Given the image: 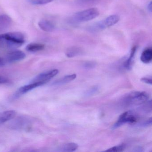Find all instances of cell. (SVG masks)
<instances>
[{"label": "cell", "instance_id": "1", "mask_svg": "<svg viewBox=\"0 0 152 152\" xmlns=\"http://www.w3.org/2000/svg\"><path fill=\"white\" fill-rule=\"evenodd\" d=\"M25 42L24 35L18 32L0 34V48L15 49L21 47Z\"/></svg>", "mask_w": 152, "mask_h": 152}, {"label": "cell", "instance_id": "13", "mask_svg": "<svg viewBox=\"0 0 152 152\" xmlns=\"http://www.w3.org/2000/svg\"><path fill=\"white\" fill-rule=\"evenodd\" d=\"M75 74H72L71 75H66L64 77H62L58 80H57L53 83V85H61L68 83L74 80L76 78Z\"/></svg>", "mask_w": 152, "mask_h": 152}, {"label": "cell", "instance_id": "15", "mask_svg": "<svg viewBox=\"0 0 152 152\" xmlns=\"http://www.w3.org/2000/svg\"><path fill=\"white\" fill-rule=\"evenodd\" d=\"M44 45L39 43H31L26 47L27 51L31 52H36L44 49Z\"/></svg>", "mask_w": 152, "mask_h": 152}, {"label": "cell", "instance_id": "22", "mask_svg": "<svg viewBox=\"0 0 152 152\" xmlns=\"http://www.w3.org/2000/svg\"><path fill=\"white\" fill-rule=\"evenodd\" d=\"M152 124V118H150L140 124V127H148Z\"/></svg>", "mask_w": 152, "mask_h": 152}, {"label": "cell", "instance_id": "26", "mask_svg": "<svg viewBox=\"0 0 152 152\" xmlns=\"http://www.w3.org/2000/svg\"><path fill=\"white\" fill-rule=\"evenodd\" d=\"M95 66V64L92 63H86L84 65V67L88 68H91L92 67H94Z\"/></svg>", "mask_w": 152, "mask_h": 152}, {"label": "cell", "instance_id": "14", "mask_svg": "<svg viewBox=\"0 0 152 152\" xmlns=\"http://www.w3.org/2000/svg\"><path fill=\"white\" fill-rule=\"evenodd\" d=\"M152 59V50L151 48H148L145 50L141 54L140 60L144 64L150 63Z\"/></svg>", "mask_w": 152, "mask_h": 152}, {"label": "cell", "instance_id": "11", "mask_svg": "<svg viewBox=\"0 0 152 152\" xmlns=\"http://www.w3.org/2000/svg\"><path fill=\"white\" fill-rule=\"evenodd\" d=\"M39 27L41 30L45 32H51L53 31L55 29V26L54 24L48 20H41L39 23Z\"/></svg>", "mask_w": 152, "mask_h": 152}, {"label": "cell", "instance_id": "2", "mask_svg": "<svg viewBox=\"0 0 152 152\" xmlns=\"http://www.w3.org/2000/svg\"><path fill=\"white\" fill-rule=\"evenodd\" d=\"M149 98L148 94L145 91H133L125 95L122 102L126 105H135L143 104Z\"/></svg>", "mask_w": 152, "mask_h": 152}, {"label": "cell", "instance_id": "20", "mask_svg": "<svg viewBox=\"0 0 152 152\" xmlns=\"http://www.w3.org/2000/svg\"><path fill=\"white\" fill-rule=\"evenodd\" d=\"M99 0H78L77 3L83 6H88L95 4L98 2Z\"/></svg>", "mask_w": 152, "mask_h": 152}, {"label": "cell", "instance_id": "18", "mask_svg": "<svg viewBox=\"0 0 152 152\" xmlns=\"http://www.w3.org/2000/svg\"><path fill=\"white\" fill-rule=\"evenodd\" d=\"M80 50L77 48H72L69 49L66 52V56L68 57L72 58L75 56L80 54Z\"/></svg>", "mask_w": 152, "mask_h": 152}, {"label": "cell", "instance_id": "17", "mask_svg": "<svg viewBox=\"0 0 152 152\" xmlns=\"http://www.w3.org/2000/svg\"><path fill=\"white\" fill-rule=\"evenodd\" d=\"M78 145L75 143H69L64 144L61 147V152H73L78 148Z\"/></svg>", "mask_w": 152, "mask_h": 152}, {"label": "cell", "instance_id": "5", "mask_svg": "<svg viewBox=\"0 0 152 152\" xmlns=\"http://www.w3.org/2000/svg\"><path fill=\"white\" fill-rule=\"evenodd\" d=\"M120 20L117 15H112L104 20L99 22L95 26V30H104L116 24Z\"/></svg>", "mask_w": 152, "mask_h": 152}, {"label": "cell", "instance_id": "23", "mask_svg": "<svg viewBox=\"0 0 152 152\" xmlns=\"http://www.w3.org/2000/svg\"><path fill=\"white\" fill-rule=\"evenodd\" d=\"M10 82L9 80L6 77L0 75V84H6Z\"/></svg>", "mask_w": 152, "mask_h": 152}, {"label": "cell", "instance_id": "12", "mask_svg": "<svg viewBox=\"0 0 152 152\" xmlns=\"http://www.w3.org/2000/svg\"><path fill=\"white\" fill-rule=\"evenodd\" d=\"M16 112L15 110H8L0 113V124H3L12 120L15 116Z\"/></svg>", "mask_w": 152, "mask_h": 152}, {"label": "cell", "instance_id": "8", "mask_svg": "<svg viewBox=\"0 0 152 152\" xmlns=\"http://www.w3.org/2000/svg\"><path fill=\"white\" fill-rule=\"evenodd\" d=\"M45 83L42 82H31L30 84L28 85H25L23 86L18 89V90L16 92V97H18L21 95H23L29 91H31L32 90L39 87V86H42V85L45 84Z\"/></svg>", "mask_w": 152, "mask_h": 152}, {"label": "cell", "instance_id": "27", "mask_svg": "<svg viewBox=\"0 0 152 152\" xmlns=\"http://www.w3.org/2000/svg\"><path fill=\"white\" fill-rule=\"evenodd\" d=\"M6 63L5 59L3 58L0 57V67H2L6 64Z\"/></svg>", "mask_w": 152, "mask_h": 152}, {"label": "cell", "instance_id": "19", "mask_svg": "<svg viewBox=\"0 0 152 152\" xmlns=\"http://www.w3.org/2000/svg\"><path fill=\"white\" fill-rule=\"evenodd\" d=\"M125 145L121 144L115 146L106 150V152H122L124 151L125 148Z\"/></svg>", "mask_w": 152, "mask_h": 152}, {"label": "cell", "instance_id": "7", "mask_svg": "<svg viewBox=\"0 0 152 152\" xmlns=\"http://www.w3.org/2000/svg\"><path fill=\"white\" fill-rule=\"evenodd\" d=\"M26 54L21 50H14L7 54L4 58L6 63H12L23 60L26 58Z\"/></svg>", "mask_w": 152, "mask_h": 152}, {"label": "cell", "instance_id": "9", "mask_svg": "<svg viewBox=\"0 0 152 152\" xmlns=\"http://www.w3.org/2000/svg\"><path fill=\"white\" fill-rule=\"evenodd\" d=\"M29 120V119L25 117H20L17 118L11 124V127L15 129L26 128L30 123Z\"/></svg>", "mask_w": 152, "mask_h": 152}, {"label": "cell", "instance_id": "6", "mask_svg": "<svg viewBox=\"0 0 152 152\" xmlns=\"http://www.w3.org/2000/svg\"><path fill=\"white\" fill-rule=\"evenodd\" d=\"M58 72V69H53V70H49V71L44 72L37 75L31 82H42L46 83L50 80H51L52 78L56 75Z\"/></svg>", "mask_w": 152, "mask_h": 152}, {"label": "cell", "instance_id": "24", "mask_svg": "<svg viewBox=\"0 0 152 152\" xmlns=\"http://www.w3.org/2000/svg\"><path fill=\"white\" fill-rule=\"evenodd\" d=\"M141 81L147 84L152 85V79L151 78H143L141 79Z\"/></svg>", "mask_w": 152, "mask_h": 152}, {"label": "cell", "instance_id": "4", "mask_svg": "<svg viewBox=\"0 0 152 152\" xmlns=\"http://www.w3.org/2000/svg\"><path fill=\"white\" fill-rule=\"evenodd\" d=\"M136 115L132 113L131 112L128 111L121 115L118 118V121L114 124L113 128L117 129L125 124H133L137 121Z\"/></svg>", "mask_w": 152, "mask_h": 152}, {"label": "cell", "instance_id": "25", "mask_svg": "<svg viewBox=\"0 0 152 152\" xmlns=\"http://www.w3.org/2000/svg\"><path fill=\"white\" fill-rule=\"evenodd\" d=\"M97 89L98 88H96V87H95V88H92V89L90 90L87 92L86 95H87V96L92 95V94H94L95 92H96V91H97Z\"/></svg>", "mask_w": 152, "mask_h": 152}, {"label": "cell", "instance_id": "16", "mask_svg": "<svg viewBox=\"0 0 152 152\" xmlns=\"http://www.w3.org/2000/svg\"><path fill=\"white\" fill-rule=\"evenodd\" d=\"M136 50H137L136 47H133L132 49L129 56L124 63V67L128 70H129L131 68L132 65L133 63V58L136 54Z\"/></svg>", "mask_w": 152, "mask_h": 152}, {"label": "cell", "instance_id": "21", "mask_svg": "<svg viewBox=\"0 0 152 152\" xmlns=\"http://www.w3.org/2000/svg\"><path fill=\"white\" fill-rule=\"evenodd\" d=\"M53 0H28V1L33 5H44L53 1Z\"/></svg>", "mask_w": 152, "mask_h": 152}, {"label": "cell", "instance_id": "10", "mask_svg": "<svg viewBox=\"0 0 152 152\" xmlns=\"http://www.w3.org/2000/svg\"><path fill=\"white\" fill-rule=\"evenodd\" d=\"M12 20L9 16L0 15V34L7 30L11 25Z\"/></svg>", "mask_w": 152, "mask_h": 152}, {"label": "cell", "instance_id": "28", "mask_svg": "<svg viewBox=\"0 0 152 152\" xmlns=\"http://www.w3.org/2000/svg\"><path fill=\"white\" fill-rule=\"evenodd\" d=\"M148 10H149L150 12H152V3L151 1L148 4Z\"/></svg>", "mask_w": 152, "mask_h": 152}, {"label": "cell", "instance_id": "3", "mask_svg": "<svg viewBox=\"0 0 152 152\" xmlns=\"http://www.w3.org/2000/svg\"><path fill=\"white\" fill-rule=\"evenodd\" d=\"M99 12L96 8H90L77 12L74 15L76 21L80 22H86L91 21L99 16Z\"/></svg>", "mask_w": 152, "mask_h": 152}]
</instances>
